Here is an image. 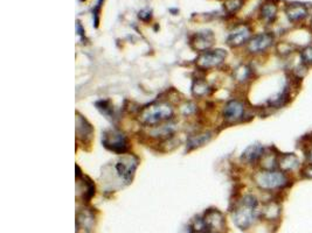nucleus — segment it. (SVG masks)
I'll use <instances>...</instances> for the list:
<instances>
[{
    "label": "nucleus",
    "mask_w": 312,
    "mask_h": 233,
    "mask_svg": "<svg viewBox=\"0 0 312 233\" xmlns=\"http://www.w3.org/2000/svg\"><path fill=\"white\" fill-rule=\"evenodd\" d=\"M285 13L291 22H301L309 16L308 7L301 2H292L288 5L285 8Z\"/></svg>",
    "instance_id": "obj_11"
},
{
    "label": "nucleus",
    "mask_w": 312,
    "mask_h": 233,
    "mask_svg": "<svg viewBox=\"0 0 312 233\" xmlns=\"http://www.w3.org/2000/svg\"><path fill=\"white\" fill-rule=\"evenodd\" d=\"M226 56L227 54L221 49L212 50V52H206L202 55H200L196 63L201 68H213L221 64L225 61Z\"/></svg>",
    "instance_id": "obj_6"
},
{
    "label": "nucleus",
    "mask_w": 312,
    "mask_h": 233,
    "mask_svg": "<svg viewBox=\"0 0 312 233\" xmlns=\"http://www.w3.org/2000/svg\"><path fill=\"white\" fill-rule=\"evenodd\" d=\"M244 114V105L240 100H231L223 108V117L229 123H235L242 119Z\"/></svg>",
    "instance_id": "obj_7"
},
{
    "label": "nucleus",
    "mask_w": 312,
    "mask_h": 233,
    "mask_svg": "<svg viewBox=\"0 0 312 233\" xmlns=\"http://www.w3.org/2000/svg\"><path fill=\"white\" fill-rule=\"evenodd\" d=\"M305 161H307V163L312 164V147L305 152Z\"/></svg>",
    "instance_id": "obj_21"
},
{
    "label": "nucleus",
    "mask_w": 312,
    "mask_h": 233,
    "mask_svg": "<svg viewBox=\"0 0 312 233\" xmlns=\"http://www.w3.org/2000/svg\"><path fill=\"white\" fill-rule=\"evenodd\" d=\"M311 23H312V22H311Z\"/></svg>",
    "instance_id": "obj_22"
},
{
    "label": "nucleus",
    "mask_w": 312,
    "mask_h": 233,
    "mask_svg": "<svg viewBox=\"0 0 312 233\" xmlns=\"http://www.w3.org/2000/svg\"><path fill=\"white\" fill-rule=\"evenodd\" d=\"M210 135L208 134H201V135H196V137H193L190 139V146L192 147H199L201 144H204L205 143H207L210 140Z\"/></svg>",
    "instance_id": "obj_17"
},
{
    "label": "nucleus",
    "mask_w": 312,
    "mask_h": 233,
    "mask_svg": "<svg viewBox=\"0 0 312 233\" xmlns=\"http://www.w3.org/2000/svg\"><path fill=\"white\" fill-rule=\"evenodd\" d=\"M257 199L252 195L244 196L241 205L235 210L234 222L240 229H248L256 218Z\"/></svg>",
    "instance_id": "obj_2"
},
{
    "label": "nucleus",
    "mask_w": 312,
    "mask_h": 233,
    "mask_svg": "<svg viewBox=\"0 0 312 233\" xmlns=\"http://www.w3.org/2000/svg\"><path fill=\"white\" fill-rule=\"evenodd\" d=\"M103 143L107 148L114 150V152H124L128 148V143L124 134L120 133L118 131H115V129H110L107 131L102 138Z\"/></svg>",
    "instance_id": "obj_4"
},
{
    "label": "nucleus",
    "mask_w": 312,
    "mask_h": 233,
    "mask_svg": "<svg viewBox=\"0 0 312 233\" xmlns=\"http://www.w3.org/2000/svg\"><path fill=\"white\" fill-rule=\"evenodd\" d=\"M301 176L304 179H312V164L311 163H305L304 167H302L301 169Z\"/></svg>",
    "instance_id": "obj_19"
},
{
    "label": "nucleus",
    "mask_w": 312,
    "mask_h": 233,
    "mask_svg": "<svg viewBox=\"0 0 312 233\" xmlns=\"http://www.w3.org/2000/svg\"><path fill=\"white\" fill-rule=\"evenodd\" d=\"M173 114V108L169 104H156L145 108L142 113V120L149 125H155V124L163 122L171 118Z\"/></svg>",
    "instance_id": "obj_3"
},
{
    "label": "nucleus",
    "mask_w": 312,
    "mask_h": 233,
    "mask_svg": "<svg viewBox=\"0 0 312 233\" xmlns=\"http://www.w3.org/2000/svg\"><path fill=\"white\" fill-rule=\"evenodd\" d=\"M137 161H135L132 158H123L117 162L116 170L118 173L119 178L124 182H129L134 175L135 169H136Z\"/></svg>",
    "instance_id": "obj_9"
},
{
    "label": "nucleus",
    "mask_w": 312,
    "mask_h": 233,
    "mask_svg": "<svg viewBox=\"0 0 312 233\" xmlns=\"http://www.w3.org/2000/svg\"><path fill=\"white\" fill-rule=\"evenodd\" d=\"M261 16L263 18V20L270 22L275 19L276 16H277V6L273 2H267L262 6L261 8Z\"/></svg>",
    "instance_id": "obj_13"
},
{
    "label": "nucleus",
    "mask_w": 312,
    "mask_h": 233,
    "mask_svg": "<svg viewBox=\"0 0 312 233\" xmlns=\"http://www.w3.org/2000/svg\"><path fill=\"white\" fill-rule=\"evenodd\" d=\"M301 60L305 66L312 67V46H307L301 50Z\"/></svg>",
    "instance_id": "obj_16"
},
{
    "label": "nucleus",
    "mask_w": 312,
    "mask_h": 233,
    "mask_svg": "<svg viewBox=\"0 0 312 233\" xmlns=\"http://www.w3.org/2000/svg\"><path fill=\"white\" fill-rule=\"evenodd\" d=\"M241 5H242L241 0H228V1L226 2V7L228 8L229 12L237 11L238 8L241 7Z\"/></svg>",
    "instance_id": "obj_18"
},
{
    "label": "nucleus",
    "mask_w": 312,
    "mask_h": 233,
    "mask_svg": "<svg viewBox=\"0 0 312 233\" xmlns=\"http://www.w3.org/2000/svg\"><path fill=\"white\" fill-rule=\"evenodd\" d=\"M263 214L264 216L269 218V219H273V218H276L279 215V206L275 204V203H269V204L263 209Z\"/></svg>",
    "instance_id": "obj_15"
},
{
    "label": "nucleus",
    "mask_w": 312,
    "mask_h": 233,
    "mask_svg": "<svg viewBox=\"0 0 312 233\" xmlns=\"http://www.w3.org/2000/svg\"><path fill=\"white\" fill-rule=\"evenodd\" d=\"M301 167L299 158L293 153H285L278 156V169L284 173H292Z\"/></svg>",
    "instance_id": "obj_10"
},
{
    "label": "nucleus",
    "mask_w": 312,
    "mask_h": 233,
    "mask_svg": "<svg viewBox=\"0 0 312 233\" xmlns=\"http://www.w3.org/2000/svg\"><path fill=\"white\" fill-rule=\"evenodd\" d=\"M264 153H266V150H264L263 147L261 144L256 143L252 144V146H249L248 148L244 150L242 158L244 161L249 162V163H254V162H257L263 158Z\"/></svg>",
    "instance_id": "obj_12"
},
{
    "label": "nucleus",
    "mask_w": 312,
    "mask_h": 233,
    "mask_svg": "<svg viewBox=\"0 0 312 233\" xmlns=\"http://www.w3.org/2000/svg\"><path fill=\"white\" fill-rule=\"evenodd\" d=\"M250 35H252V31L248 26H237L236 28L232 32L231 35L228 37V45L232 47H240L243 43L249 42Z\"/></svg>",
    "instance_id": "obj_8"
},
{
    "label": "nucleus",
    "mask_w": 312,
    "mask_h": 233,
    "mask_svg": "<svg viewBox=\"0 0 312 233\" xmlns=\"http://www.w3.org/2000/svg\"><path fill=\"white\" fill-rule=\"evenodd\" d=\"M273 34L270 33H262L258 35H255L253 39L249 40L248 42V50L252 54H261L264 53L273 45Z\"/></svg>",
    "instance_id": "obj_5"
},
{
    "label": "nucleus",
    "mask_w": 312,
    "mask_h": 233,
    "mask_svg": "<svg viewBox=\"0 0 312 233\" xmlns=\"http://www.w3.org/2000/svg\"><path fill=\"white\" fill-rule=\"evenodd\" d=\"M255 183L262 190L273 191L278 189H283L290 183V179L287 173L282 170H262L255 174L254 176Z\"/></svg>",
    "instance_id": "obj_1"
},
{
    "label": "nucleus",
    "mask_w": 312,
    "mask_h": 233,
    "mask_svg": "<svg viewBox=\"0 0 312 233\" xmlns=\"http://www.w3.org/2000/svg\"><path fill=\"white\" fill-rule=\"evenodd\" d=\"M206 92H207V85L202 83V82L196 84V89H194V93H195L196 96H201V94H205Z\"/></svg>",
    "instance_id": "obj_20"
},
{
    "label": "nucleus",
    "mask_w": 312,
    "mask_h": 233,
    "mask_svg": "<svg viewBox=\"0 0 312 233\" xmlns=\"http://www.w3.org/2000/svg\"><path fill=\"white\" fill-rule=\"evenodd\" d=\"M250 75H252V70L248 66H240L237 69H235V78L241 83L248 81Z\"/></svg>",
    "instance_id": "obj_14"
}]
</instances>
